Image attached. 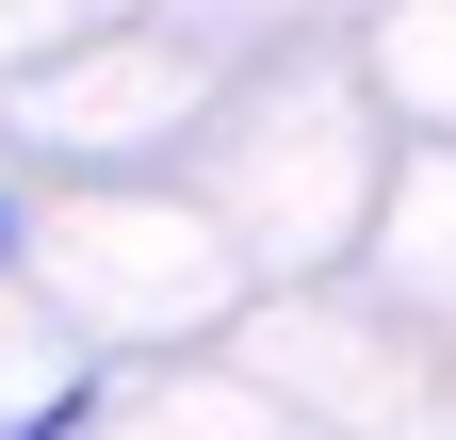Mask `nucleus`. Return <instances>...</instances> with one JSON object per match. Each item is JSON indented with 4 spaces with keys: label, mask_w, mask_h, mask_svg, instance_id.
<instances>
[{
    "label": "nucleus",
    "mask_w": 456,
    "mask_h": 440,
    "mask_svg": "<svg viewBox=\"0 0 456 440\" xmlns=\"http://www.w3.org/2000/svg\"><path fill=\"white\" fill-rule=\"evenodd\" d=\"M0 261H17V196H0Z\"/></svg>",
    "instance_id": "obj_1"
}]
</instances>
